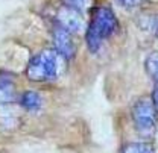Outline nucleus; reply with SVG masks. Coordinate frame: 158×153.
Segmentation results:
<instances>
[{"mask_svg":"<svg viewBox=\"0 0 158 153\" xmlns=\"http://www.w3.org/2000/svg\"><path fill=\"white\" fill-rule=\"evenodd\" d=\"M151 100H152V105H154V108H155V111H157V114H158V83L155 85V88H154V94L151 97Z\"/></svg>","mask_w":158,"mask_h":153,"instance_id":"nucleus-13","label":"nucleus"},{"mask_svg":"<svg viewBox=\"0 0 158 153\" xmlns=\"http://www.w3.org/2000/svg\"><path fill=\"white\" fill-rule=\"evenodd\" d=\"M157 111L151 97H140L132 105V120L135 129L143 136H152L157 127Z\"/></svg>","mask_w":158,"mask_h":153,"instance_id":"nucleus-3","label":"nucleus"},{"mask_svg":"<svg viewBox=\"0 0 158 153\" xmlns=\"http://www.w3.org/2000/svg\"><path fill=\"white\" fill-rule=\"evenodd\" d=\"M62 3H64L65 8H70V9H75V11L81 12L91 5V0H62Z\"/></svg>","mask_w":158,"mask_h":153,"instance_id":"nucleus-11","label":"nucleus"},{"mask_svg":"<svg viewBox=\"0 0 158 153\" xmlns=\"http://www.w3.org/2000/svg\"><path fill=\"white\" fill-rule=\"evenodd\" d=\"M144 68H146V73L151 76V79L157 85L158 83V52H152V53H149L146 56Z\"/></svg>","mask_w":158,"mask_h":153,"instance_id":"nucleus-9","label":"nucleus"},{"mask_svg":"<svg viewBox=\"0 0 158 153\" xmlns=\"http://www.w3.org/2000/svg\"><path fill=\"white\" fill-rule=\"evenodd\" d=\"M65 62L67 59H64L55 49H44L29 61L26 76L32 82H52L64 73Z\"/></svg>","mask_w":158,"mask_h":153,"instance_id":"nucleus-1","label":"nucleus"},{"mask_svg":"<svg viewBox=\"0 0 158 153\" xmlns=\"http://www.w3.org/2000/svg\"><path fill=\"white\" fill-rule=\"evenodd\" d=\"M58 24L70 34H78L84 29V20L81 12L65 6L58 12Z\"/></svg>","mask_w":158,"mask_h":153,"instance_id":"nucleus-5","label":"nucleus"},{"mask_svg":"<svg viewBox=\"0 0 158 153\" xmlns=\"http://www.w3.org/2000/svg\"><path fill=\"white\" fill-rule=\"evenodd\" d=\"M14 76L8 71L0 73V105H6L15 100V90H14Z\"/></svg>","mask_w":158,"mask_h":153,"instance_id":"nucleus-6","label":"nucleus"},{"mask_svg":"<svg viewBox=\"0 0 158 153\" xmlns=\"http://www.w3.org/2000/svg\"><path fill=\"white\" fill-rule=\"evenodd\" d=\"M116 3L125 9H134V8L140 6L141 0H116Z\"/></svg>","mask_w":158,"mask_h":153,"instance_id":"nucleus-12","label":"nucleus"},{"mask_svg":"<svg viewBox=\"0 0 158 153\" xmlns=\"http://www.w3.org/2000/svg\"><path fill=\"white\" fill-rule=\"evenodd\" d=\"M138 26L148 35L158 38V14H144L138 17Z\"/></svg>","mask_w":158,"mask_h":153,"instance_id":"nucleus-7","label":"nucleus"},{"mask_svg":"<svg viewBox=\"0 0 158 153\" xmlns=\"http://www.w3.org/2000/svg\"><path fill=\"white\" fill-rule=\"evenodd\" d=\"M53 44H55V50L58 52L64 59H73L76 55V44L72 38V34L67 32L65 29H62L59 24L53 27Z\"/></svg>","mask_w":158,"mask_h":153,"instance_id":"nucleus-4","label":"nucleus"},{"mask_svg":"<svg viewBox=\"0 0 158 153\" xmlns=\"http://www.w3.org/2000/svg\"><path fill=\"white\" fill-rule=\"evenodd\" d=\"M120 153H155V149L151 143H129L120 150Z\"/></svg>","mask_w":158,"mask_h":153,"instance_id":"nucleus-10","label":"nucleus"},{"mask_svg":"<svg viewBox=\"0 0 158 153\" xmlns=\"http://www.w3.org/2000/svg\"><path fill=\"white\" fill-rule=\"evenodd\" d=\"M41 96L37 91H26L20 97V105L26 109V111H38L41 108Z\"/></svg>","mask_w":158,"mask_h":153,"instance_id":"nucleus-8","label":"nucleus"},{"mask_svg":"<svg viewBox=\"0 0 158 153\" xmlns=\"http://www.w3.org/2000/svg\"><path fill=\"white\" fill-rule=\"evenodd\" d=\"M116 30H117V18L114 12L106 6L98 8L93 12V17H91L90 26L87 29V35H85L90 52L98 53L102 47V42L108 37H111Z\"/></svg>","mask_w":158,"mask_h":153,"instance_id":"nucleus-2","label":"nucleus"}]
</instances>
